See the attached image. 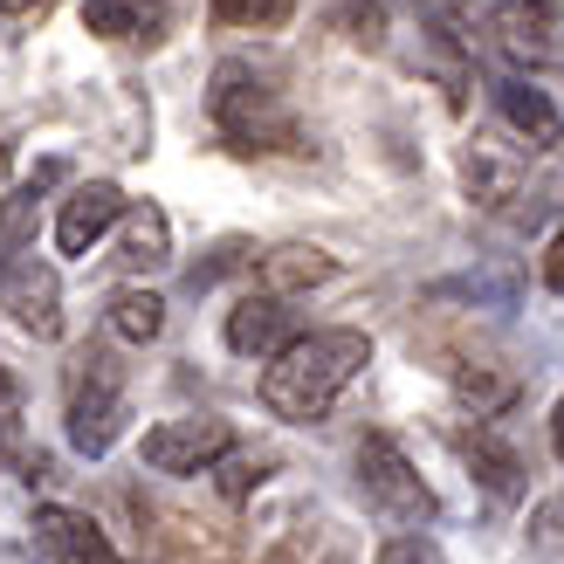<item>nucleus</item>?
<instances>
[{
	"label": "nucleus",
	"instance_id": "nucleus-9",
	"mask_svg": "<svg viewBox=\"0 0 564 564\" xmlns=\"http://www.w3.org/2000/svg\"><path fill=\"white\" fill-rule=\"evenodd\" d=\"M220 337H228V351H241V358H275L282 345H296V337H303V317L290 310V296L248 290V296L228 310Z\"/></svg>",
	"mask_w": 564,
	"mask_h": 564
},
{
	"label": "nucleus",
	"instance_id": "nucleus-15",
	"mask_svg": "<svg viewBox=\"0 0 564 564\" xmlns=\"http://www.w3.org/2000/svg\"><path fill=\"white\" fill-rule=\"evenodd\" d=\"M330 275V256L324 248H303V241H290V248H269V256H256V282L269 296H296V290H317V282Z\"/></svg>",
	"mask_w": 564,
	"mask_h": 564
},
{
	"label": "nucleus",
	"instance_id": "nucleus-14",
	"mask_svg": "<svg viewBox=\"0 0 564 564\" xmlns=\"http://www.w3.org/2000/svg\"><path fill=\"white\" fill-rule=\"evenodd\" d=\"M118 262H124L131 275H145V269H165V262H173V220H165L152 200L124 207V248H118Z\"/></svg>",
	"mask_w": 564,
	"mask_h": 564
},
{
	"label": "nucleus",
	"instance_id": "nucleus-23",
	"mask_svg": "<svg viewBox=\"0 0 564 564\" xmlns=\"http://www.w3.org/2000/svg\"><path fill=\"white\" fill-rule=\"evenodd\" d=\"M220 468H228V475H220V489H228V496H248V489L262 482V468H269V462H256V455H228Z\"/></svg>",
	"mask_w": 564,
	"mask_h": 564
},
{
	"label": "nucleus",
	"instance_id": "nucleus-3",
	"mask_svg": "<svg viewBox=\"0 0 564 564\" xmlns=\"http://www.w3.org/2000/svg\"><path fill=\"white\" fill-rule=\"evenodd\" d=\"M124 392L131 372L110 345H83L69 358V447L76 455H110V441L124 434Z\"/></svg>",
	"mask_w": 564,
	"mask_h": 564
},
{
	"label": "nucleus",
	"instance_id": "nucleus-11",
	"mask_svg": "<svg viewBox=\"0 0 564 564\" xmlns=\"http://www.w3.org/2000/svg\"><path fill=\"white\" fill-rule=\"evenodd\" d=\"M496 110H502V124H510L530 152H564V118H557V104L538 90V83L502 76L496 83Z\"/></svg>",
	"mask_w": 564,
	"mask_h": 564
},
{
	"label": "nucleus",
	"instance_id": "nucleus-8",
	"mask_svg": "<svg viewBox=\"0 0 564 564\" xmlns=\"http://www.w3.org/2000/svg\"><path fill=\"white\" fill-rule=\"evenodd\" d=\"M28 551L35 564H124L118 544L83 517V510H63V502H42L35 523H28Z\"/></svg>",
	"mask_w": 564,
	"mask_h": 564
},
{
	"label": "nucleus",
	"instance_id": "nucleus-7",
	"mask_svg": "<svg viewBox=\"0 0 564 564\" xmlns=\"http://www.w3.org/2000/svg\"><path fill=\"white\" fill-rule=\"evenodd\" d=\"M489 35L496 48L523 69H557L564 63V21H557V0H502L489 14Z\"/></svg>",
	"mask_w": 564,
	"mask_h": 564
},
{
	"label": "nucleus",
	"instance_id": "nucleus-25",
	"mask_svg": "<svg viewBox=\"0 0 564 564\" xmlns=\"http://www.w3.org/2000/svg\"><path fill=\"white\" fill-rule=\"evenodd\" d=\"M544 282L564 296V228H557V235H551V248H544Z\"/></svg>",
	"mask_w": 564,
	"mask_h": 564
},
{
	"label": "nucleus",
	"instance_id": "nucleus-13",
	"mask_svg": "<svg viewBox=\"0 0 564 564\" xmlns=\"http://www.w3.org/2000/svg\"><path fill=\"white\" fill-rule=\"evenodd\" d=\"M83 21L104 42H159L165 35V0H83Z\"/></svg>",
	"mask_w": 564,
	"mask_h": 564
},
{
	"label": "nucleus",
	"instance_id": "nucleus-26",
	"mask_svg": "<svg viewBox=\"0 0 564 564\" xmlns=\"http://www.w3.org/2000/svg\"><path fill=\"white\" fill-rule=\"evenodd\" d=\"M551 455L564 462V392H557V406H551Z\"/></svg>",
	"mask_w": 564,
	"mask_h": 564
},
{
	"label": "nucleus",
	"instance_id": "nucleus-1",
	"mask_svg": "<svg viewBox=\"0 0 564 564\" xmlns=\"http://www.w3.org/2000/svg\"><path fill=\"white\" fill-rule=\"evenodd\" d=\"M365 365H372V337L365 330H303L296 345H282L269 365H262V406L275 420H296V427H310V420H324L337 406V392H345Z\"/></svg>",
	"mask_w": 564,
	"mask_h": 564
},
{
	"label": "nucleus",
	"instance_id": "nucleus-24",
	"mask_svg": "<svg viewBox=\"0 0 564 564\" xmlns=\"http://www.w3.org/2000/svg\"><path fill=\"white\" fill-rule=\"evenodd\" d=\"M530 530H538L544 544H564V496H557V502H544V510H538V523H530Z\"/></svg>",
	"mask_w": 564,
	"mask_h": 564
},
{
	"label": "nucleus",
	"instance_id": "nucleus-20",
	"mask_svg": "<svg viewBox=\"0 0 564 564\" xmlns=\"http://www.w3.org/2000/svg\"><path fill=\"white\" fill-rule=\"evenodd\" d=\"M468 193H475L482 207H502V200L517 193V165H502L489 145H475V152H468Z\"/></svg>",
	"mask_w": 564,
	"mask_h": 564
},
{
	"label": "nucleus",
	"instance_id": "nucleus-4",
	"mask_svg": "<svg viewBox=\"0 0 564 564\" xmlns=\"http://www.w3.org/2000/svg\"><path fill=\"white\" fill-rule=\"evenodd\" d=\"M358 496H365V510H379L400 530L434 523V489L420 482V468L406 462V447L392 434H365L358 441Z\"/></svg>",
	"mask_w": 564,
	"mask_h": 564
},
{
	"label": "nucleus",
	"instance_id": "nucleus-19",
	"mask_svg": "<svg viewBox=\"0 0 564 564\" xmlns=\"http://www.w3.org/2000/svg\"><path fill=\"white\" fill-rule=\"evenodd\" d=\"M462 455H468L475 482H482L489 496H517V489H523V462H517V447H502L489 427H475V434L462 441Z\"/></svg>",
	"mask_w": 564,
	"mask_h": 564
},
{
	"label": "nucleus",
	"instance_id": "nucleus-12",
	"mask_svg": "<svg viewBox=\"0 0 564 564\" xmlns=\"http://www.w3.org/2000/svg\"><path fill=\"white\" fill-rule=\"evenodd\" d=\"M63 173H69L63 159H42L21 186H8V200H0V256H21V248L35 241L42 200H48V186H63Z\"/></svg>",
	"mask_w": 564,
	"mask_h": 564
},
{
	"label": "nucleus",
	"instance_id": "nucleus-16",
	"mask_svg": "<svg viewBox=\"0 0 564 564\" xmlns=\"http://www.w3.org/2000/svg\"><path fill=\"white\" fill-rule=\"evenodd\" d=\"M104 330L118 337V345H152V337L165 330V296L138 290V282L110 290V303H104Z\"/></svg>",
	"mask_w": 564,
	"mask_h": 564
},
{
	"label": "nucleus",
	"instance_id": "nucleus-27",
	"mask_svg": "<svg viewBox=\"0 0 564 564\" xmlns=\"http://www.w3.org/2000/svg\"><path fill=\"white\" fill-rule=\"evenodd\" d=\"M0 8H8V14H28V8H42V0H0Z\"/></svg>",
	"mask_w": 564,
	"mask_h": 564
},
{
	"label": "nucleus",
	"instance_id": "nucleus-22",
	"mask_svg": "<svg viewBox=\"0 0 564 564\" xmlns=\"http://www.w3.org/2000/svg\"><path fill=\"white\" fill-rule=\"evenodd\" d=\"M372 564H447V551L434 538H420V530H406V538H392Z\"/></svg>",
	"mask_w": 564,
	"mask_h": 564
},
{
	"label": "nucleus",
	"instance_id": "nucleus-28",
	"mask_svg": "<svg viewBox=\"0 0 564 564\" xmlns=\"http://www.w3.org/2000/svg\"><path fill=\"white\" fill-rule=\"evenodd\" d=\"M0 180H8V145H0Z\"/></svg>",
	"mask_w": 564,
	"mask_h": 564
},
{
	"label": "nucleus",
	"instance_id": "nucleus-17",
	"mask_svg": "<svg viewBox=\"0 0 564 564\" xmlns=\"http://www.w3.org/2000/svg\"><path fill=\"white\" fill-rule=\"evenodd\" d=\"M413 8H420V28L434 35L447 76H455V69H462V55L475 48V14H468V0H413ZM455 83H462V76H455Z\"/></svg>",
	"mask_w": 564,
	"mask_h": 564
},
{
	"label": "nucleus",
	"instance_id": "nucleus-21",
	"mask_svg": "<svg viewBox=\"0 0 564 564\" xmlns=\"http://www.w3.org/2000/svg\"><path fill=\"white\" fill-rule=\"evenodd\" d=\"M207 14H214V28H256L262 35V28H282L296 14V0H214Z\"/></svg>",
	"mask_w": 564,
	"mask_h": 564
},
{
	"label": "nucleus",
	"instance_id": "nucleus-10",
	"mask_svg": "<svg viewBox=\"0 0 564 564\" xmlns=\"http://www.w3.org/2000/svg\"><path fill=\"white\" fill-rule=\"evenodd\" d=\"M124 193L110 186V180H83V186H69V200H63V214H55V248L63 256H90V248L124 220Z\"/></svg>",
	"mask_w": 564,
	"mask_h": 564
},
{
	"label": "nucleus",
	"instance_id": "nucleus-18",
	"mask_svg": "<svg viewBox=\"0 0 564 564\" xmlns=\"http://www.w3.org/2000/svg\"><path fill=\"white\" fill-rule=\"evenodd\" d=\"M455 400L475 420H496L502 406L517 400V372H510V365H455Z\"/></svg>",
	"mask_w": 564,
	"mask_h": 564
},
{
	"label": "nucleus",
	"instance_id": "nucleus-2",
	"mask_svg": "<svg viewBox=\"0 0 564 564\" xmlns=\"http://www.w3.org/2000/svg\"><path fill=\"white\" fill-rule=\"evenodd\" d=\"M207 118L235 152H310L303 131L290 118V104L269 90V76H256L248 63H220L214 90H207Z\"/></svg>",
	"mask_w": 564,
	"mask_h": 564
},
{
	"label": "nucleus",
	"instance_id": "nucleus-5",
	"mask_svg": "<svg viewBox=\"0 0 564 564\" xmlns=\"http://www.w3.org/2000/svg\"><path fill=\"white\" fill-rule=\"evenodd\" d=\"M228 455H235V427L220 413H180L145 434V468L159 475H207Z\"/></svg>",
	"mask_w": 564,
	"mask_h": 564
},
{
	"label": "nucleus",
	"instance_id": "nucleus-6",
	"mask_svg": "<svg viewBox=\"0 0 564 564\" xmlns=\"http://www.w3.org/2000/svg\"><path fill=\"white\" fill-rule=\"evenodd\" d=\"M0 310H8L35 345L63 337V275H55V262H42V256H0Z\"/></svg>",
	"mask_w": 564,
	"mask_h": 564
}]
</instances>
